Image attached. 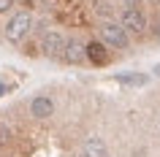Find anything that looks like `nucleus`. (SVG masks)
<instances>
[{
    "mask_svg": "<svg viewBox=\"0 0 160 157\" xmlns=\"http://www.w3.org/2000/svg\"><path fill=\"white\" fill-rule=\"evenodd\" d=\"M119 25L125 27L128 33L141 35L144 30H147V17H144V14L136 8V6H128V8L122 11V17H119Z\"/></svg>",
    "mask_w": 160,
    "mask_h": 157,
    "instance_id": "nucleus-3",
    "label": "nucleus"
},
{
    "mask_svg": "<svg viewBox=\"0 0 160 157\" xmlns=\"http://www.w3.org/2000/svg\"><path fill=\"white\" fill-rule=\"evenodd\" d=\"M128 3H136V0H128Z\"/></svg>",
    "mask_w": 160,
    "mask_h": 157,
    "instance_id": "nucleus-15",
    "label": "nucleus"
},
{
    "mask_svg": "<svg viewBox=\"0 0 160 157\" xmlns=\"http://www.w3.org/2000/svg\"><path fill=\"white\" fill-rule=\"evenodd\" d=\"M62 60H68V62H73V65H79V62H84L87 60V49H84V43H79V41H68V46H65V57Z\"/></svg>",
    "mask_w": 160,
    "mask_h": 157,
    "instance_id": "nucleus-7",
    "label": "nucleus"
},
{
    "mask_svg": "<svg viewBox=\"0 0 160 157\" xmlns=\"http://www.w3.org/2000/svg\"><path fill=\"white\" fill-rule=\"evenodd\" d=\"M84 49H87V60L92 65H106L109 62V46L103 41H87Z\"/></svg>",
    "mask_w": 160,
    "mask_h": 157,
    "instance_id": "nucleus-6",
    "label": "nucleus"
},
{
    "mask_svg": "<svg viewBox=\"0 0 160 157\" xmlns=\"http://www.w3.org/2000/svg\"><path fill=\"white\" fill-rule=\"evenodd\" d=\"M82 155L84 157H106L109 152H106V144H103L98 135H90V138L84 141V146H82Z\"/></svg>",
    "mask_w": 160,
    "mask_h": 157,
    "instance_id": "nucleus-8",
    "label": "nucleus"
},
{
    "mask_svg": "<svg viewBox=\"0 0 160 157\" xmlns=\"http://www.w3.org/2000/svg\"><path fill=\"white\" fill-rule=\"evenodd\" d=\"M30 114L35 116V119H49L52 114H54V100L49 98V95H38V98L30 100Z\"/></svg>",
    "mask_w": 160,
    "mask_h": 157,
    "instance_id": "nucleus-5",
    "label": "nucleus"
},
{
    "mask_svg": "<svg viewBox=\"0 0 160 157\" xmlns=\"http://www.w3.org/2000/svg\"><path fill=\"white\" fill-rule=\"evenodd\" d=\"M152 33H155V35L160 38V19H155V27H152Z\"/></svg>",
    "mask_w": 160,
    "mask_h": 157,
    "instance_id": "nucleus-13",
    "label": "nucleus"
},
{
    "mask_svg": "<svg viewBox=\"0 0 160 157\" xmlns=\"http://www.w3.org/2000/svg\"><path fill=\"white\" fill-rule=\"evenodd\" d=\"M65 46H68V41H65V38H62V35L57 33V30L46 33V35H43V43H41L43 54H46V57H52V60L65 57Z\"/></svg>",
    "mask_w": 160,
    "mask_h": 157,
    "instance_id": "nucleus-4",
    "label": "nucleus"
},
{
    "mask_svg": "<svg viewBox=\"0 0 160 157\" xmlns=\"http://www.w3.org/2000/svg\"><path fill=\"white\" fill-rule=\"evenodd\" d=\"M101 41L106 46H114V49H128L130 46V35L119 22H103L101 25Z\"/></svg>",
    "mask_w": 160,
    "mask_h": 157,
    "instance_id": "nucleus-2",
    "label": "nucleus"
},
{
    "mask_svg": "<svg viewBox=\"0 0 160 157\" xmlns=\"http://www.w3.org/2000/svg\"><path fill=\"white\" fill-rule=\"evenodd\" d=\"M6 92H8V84H3V81H0V98H3Z\"/></svg>",
    "mask_w": 160,
    "mask_h": 157,
    "instance_id": "nucleus-14",
    "label": "nucleus"
},
{
    "mask_svg": "<svg viewBox=\"0 0 160 157\" xmlns=\"http://www.w3.org/2000/svg\"><path fill=\"white\" fill-rule=\"evenodd\" d=\"M95 6H98V14H101V17H111V6L109 3H106V0H98V3H95Z\"/></svg>",
    "mask_w": 160,
    "mask_h": 157,
    "instance_id": "nucleus-10",
    "label": "nucleus"
},
{
    "mask_svg": "<svg viewBox=\"0 0 160 157\" xmlns=\"http://www.w3.org/2000/svg\"><path fill=\"white\" fill-rule=\"evenodd\" d=\"M11 8H14V0H0V14H6Z\"/></svg>",
    "mask_w": 160,
    "mask_h": 157,
    "instance_id": "nucleus-11",
    "label": "nucleus"
},
{
    "mask_svg": "<svg viewBox=\"0 0 160 157\" xmlns=\"http://www.w3.org/2000/svg\"><path fill=\"white\" fill-rule=\"evenodd\" d=\"M119 81L122 84H133V87H141V84H147V76H119Z\"/></svg>",
    "mask_w": 160,
    "mask_h": 157,
    "instance_id": "nucleus-9",
    "label": "nucleus"
},
{
    "mask_svg": "<svg viewBox=\"0 0 160 157\" xmlns=\"http://www.w3.org/2000/svg\"><path fill=\"white\" fill-rule=\"evenodd\" d=\"M30 30H33V17H30L27 11H19V14H14V17L6 22L3 35H6V41L19 43V41H25V38H27Z\"/></svg>",
    "mask_w": 160,
    "mask_h": 157,
    "instance_id": "nucleus-1",
    "label": "nucleus"
},
{
    "mask_svg": "<svg viewBox=\"0 0 160 157\" xmlns=\"http://www.w3.org/2000/svg\"><path fill=\"white\" fill-rule=\"evenodd\" d=\"M6 138H8V130H6V127H3V125H0V146H3V144H6Z\"/></svg>",
    "mask_w": 160,
    "mask_h": 157,
    "instance_id": "nucleus-12",
    "label": "nucleus"
}]
</instances>
